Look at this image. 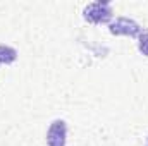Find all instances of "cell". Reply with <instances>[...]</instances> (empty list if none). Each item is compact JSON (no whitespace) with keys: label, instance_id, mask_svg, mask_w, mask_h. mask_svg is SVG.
<instances>
[{"label":"cell","instance_id":"cell-1","mask_svg":"<svg viewBox=\"0 0 148 146\" xmlns=\"http://www.w3.org/2000/svg\"><path fill=\"white\" fill-rule=\"evenodd\" d=\"M112 16H114V10H112L110 2H91L83 10V17L93 24L110 23Z\"/></svg>","mask_w":148,"mask_h":146},{"label":"cell","instance_id":"cell-2","mask_svg":"<svg viewBox=\"0 0 148 146\" xmlns=\"http://www.w3.org/2000/svg\"><path fill=\"white\" fill-rule=\"evenodd\" d=\"M109 31H110L112 35H115V36L122 35V36L136 38L143 33V28L136 21H133L129 17H117L114 23L109 24Z\"/></svg>","mask_w":148,"mask_h":146},{"label":"cell","instance_id":"cell-3","mask_svg":"<svg viewBox=\"0 0 148 146\" xmlns=\"http://www.w3.org/2000/svg\"><path fill=\"white\" fill-rule=\"evenodd\" d=\"M67 139V126L62 119H57L50 124L47 132V145L48 146H66Z\"/></svg>","mask_w":148,"mask_h":146},{"label":"cell","instance_id":"cell-4","mask_svg":"<svg viewBox=\"0 0 148 146\" xmlns=\"http://www.w3.org/2000/svg\"><path fill=\"white\" fill-rule=\"evenodd\" d=\"M17 59V50L9 45H0V64H12Z\"/></svg>","mask_w":148,"mask_h":146},{"label":"cell","instance_id":"cell-5","mask_svg":"<svg viewBox=\"0 0 148 146\" xmlns=\"http://www.w3.org/2000/svg\"><path fill=\"white\" fill-rule=\"evenodd\" d=\"M138 48L143 55L148 57V33H141L140 35V43H138Z\"/></svg>","mask_w":148,"mask_h":146},{"label":"cell","instance_id":"cell-6","mask_svg":"<svg viewBox=\"0 0 148 146\" xmlns=\"http://www.w3.org/2000/svg\"><path fill=\"white\" fill-rule=\"evenodd\" d=\"M147 146H148V139H147Z\"/></svg>","mask_w":148,"mask_h":146}]
</instances>
